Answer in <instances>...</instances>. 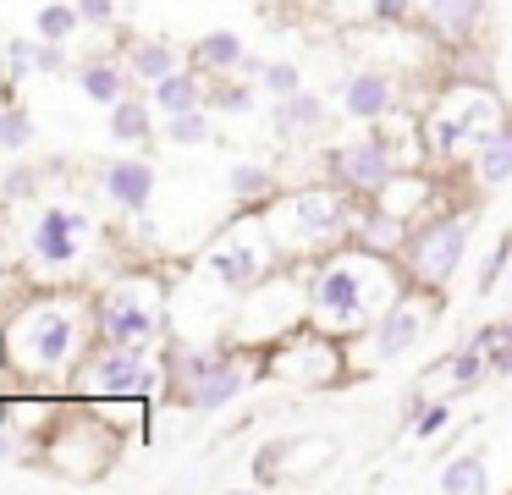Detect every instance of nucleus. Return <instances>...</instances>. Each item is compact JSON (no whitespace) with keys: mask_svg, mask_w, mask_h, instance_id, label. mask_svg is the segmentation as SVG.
Here are the masks:
<instances>
[{"mask_svg":"<svg viewBox=\"0 0 512 495\" xmlns=\"http://www.w3.org/2000/svg\"><path fill=\"white\" fill-rule=\"evenodd\" d=\"M6 55H12V77L39 72V66H34V39H12V50H6Z\"/></svg>","mask_w":512,"mask_h":495,"instance_id":"33","label":"nucleus"},{"mask_svg":"<svg viewBox=\"0 0 512 495\" xmlns=\"http://www.w3.org/2000/svg\"><path fill=\"white\" fill-rule=\"evenodd\" d=\"M215 270H221L226 286H248V281H254V270H259V253L254 248H237V242H232V248L215 253Z\"/></svg>","mask_w":512,"mask_h":495,"instance_id":"24","label":"nucleus"},{"mask_svg":"<svg viewBox=\"0 0 512 495\" xmlns=\"http://www.w3.org/2000/svg\"><path fill=\"white\" fill-rule=\"evenodd\" d=\"M479 182L485 187L512 182V121L496 132H485V143H479Z\"/></svg>","mask_w":512,"mask_h":495,"instance_id":"15","label":"nucleus"},{"mask_svg":"<svg viewBox=\"0 0 512 495\" xmlns=\"http://www.w3.org/2000/svg\"><path fill=\"white\" fill-rule=\"evenodd\" d=\"M78 11H83V22H89V28H105V22L116 17V0H78Z\"/></svg>","mask_w":512,"mask_h":495,"instance_id":"34","label":"nucleus"},{"mask_svg":"<svg viewBox=\"0 0 512 495\" xmlns=\"http://www.w3.org/2000/svg\"><path fill=\"white\" fill-rule=\"evenodd\" d=\"M358 231H364V242L369 248H397V237H402V215L391 204H369L364 215H358Z\"/></svg>","mask_w":512,"mask_h":495,"instance_id":"18","label":"nucleus"},{"mask_svg":"<svg viewBox=\"0 0 512 495\" xmlns=\"http://www.w3.org/2000/svg\"><path fill=\"white\" fill-rule=\"evenodd\" d=\"M441 490H446V495H479V490H490L485 462H479V457H452V462L441 468Z\"/></svg>","mask_w":512,"mask_h":495,"instance_id":"21","label":"nucleus"},{"mask_svg":"<svg viewBox=\"0 0 512 495\" xmlns=\"http://www.w3.org/2000/svg\"><path fill=\"white\" fill-rule=\"evenodd\" d=\"M193 105H199V77L193 72H166L155 83V110L177 116V110H193Z\"/></svg>","mask_w":512,"mask_h":495,"instance_id":"19","label":"nucleus"},{"mask_svg":"<svg viewBox=\"0 0 512 495\" xmlns=\"http://www.w3.org/2000/svg\"><path fill=\"white\" fill-rule=\"evenodd\" d=\"M105 198L122 209H149V198H155V165L149 160H111L100 176Z\"/></svg>","mask_w":512,"mask_h":495,"instance_id":"8","label":"nucleus"},{"mask_svg":"<svg viewBox=\"0 0 512 495\" xmlns=\"http://www.w3.org/2000/svg\"><path fill=\"white\" fill-rule=\"evenodd\" d=\"M419 336H424V308L402 297V303H391V314L380 319V330H375V358H397V352H408Z\"/></svg>","mask_w":512,"mask_h":495,"instance_id":"11","label":"nucleus"},{"mask_svg":"<svg viewBox=\"0 0 512 495\" xmlns=\"http://www.w3.org/2000/svg\"><path fill=\"white\" fill-rule=\"evenodd\" d=\"M166 138H171V143H204V138H210V116H204L199 105H193V110H177V116L166 121Z\"/></svg>","mask_w":512,"mask_h":495,"instance_id":"25","label":"nucleus"},{"mask_svg":"<svg viewBox=\"0 0 512 495\" xmlns=\"http://www.w3.org/2000/svg\"><path fill=\"white\" fill-rule=\"evenodd\" d=\"M254 105V94H248V88H232V94H226V110H248Z\"/></svg>","mask_w":512,"mask_h":495,"instance_id":"38","label":"nucleus"},{"mask_svg":"<svg viewBox=\"0 0 512 495\" xmlns=\"http://www.w3.org/2000/svg\"><path fill=\"white\" fill-rule=\"evenodd\" d=\"M485 369H490V358L468 341V347L452 358V385H457V391H468V385H479V374H485Z\"/></svg>","mask_w":512,"mask_h":495,"instance_id":"27","label":"nucleus"},{"mask_svg":"<svg viewBox=\"0 0 512 495\" xmlns=\"http://www.w3.org/2000/svg\"><path fill=\"white\" fill-rule=\"evenodd\" d=\"M226 182H232L237 198H259L270 187V171H259V165H232V176H226Z\"/></svg>","mask_w":512,"mask_h":495,"instance_id":"29","label":"nucleus"},{"mask_svg":"<svg viewBox=\"0 0 512 495\" xmlns=\"http://www.w3.org/2000/svg\"><path fill=\"white\" fill-rule=\"evenodd\" d=\"M111 138L116 143L149 138V105H144V99H116V105H111Z\"/></svg>","mask_w":512,"mask_h":495,"instance_id":"22","label":"nucleus"},{"mask_svg":"<svg viewBox=\"0 0 512 495\" xmlns=\"http://www.w3.org/2000/svg\"><path fill=\"white\" fill-rule=\"evenodd\" d=\"M259 83H265V94L287 99V94H298V88H303V72L292 61H270L265 72H259Z\"/></svg>","mask_w":512,"mask_h":495,"instance_id":"26","label":"nucleus"},{"mask_svg":"<svg viewBox=\"0 0 512 495\" xmlns=\"http://www.w3.org/2000/svg\"><path fill=\"white\" fill-rule=\"evenodd\" d=\"M83 28V11H78V0H72V6H67V0H50V6H39V17H34V33H39V39H72V33H78Z\"/></svg>","mask_w":512,"mask_h":495,"instance_id":"20","label":"nucleus"},{"mask_svg":"<svg viewBox=\"0 0 512 495\" xmlns=\"http://www.w3.org/2000/svg\"><path fill=\"white\" fill-rule=\"evenodd\" d=\"M34 143V121L23 116V110H0V149H28Z\"/></svg>","mask_w":512,"mask_h":495,"instance_id":"28","label":"nucleus"},{"mask_svg":"<svg viewBox=\"0 0 512 495\" xmlns=\"http://www.w3.org/2000/svg\"><path fill=\"white\" fill-rule=\"evenodd\" d=\"M166 72H177V50L171 44H138L133 50V77H144V83H160Z\"/></svg>","mask_w":512,"mask_h":495,"instance_id":"23","label":"nucleus"},{"mask_svg":"<svg viewBox=\"0 0 512 495\" xmlns=\"http://www.w3.org/2000/svg\"><path fill=\"white\" fill-rule=\"evenodd\" d=\"M468 237H474V215H446V220H435V226H424L419 237L408 242L413 275L430 281V286H446L457 275V264H463V253H468Z\"/></svg>","mask_w":512,"mask_h":495,"instance_id":"1","label":"nucleus"},{"mask_svg":"<svg viewBox=\"0 0 512 495\" xmlns=\"http://www.w3.org/2000/svg\"><path fill=\"white\" fill-rule=\"evenodd\" d=\"M342 110L353 121H375L391 110V77L386 72H353L342 83Z\"/></svg>","mask_w":512,"mask_h":495,"instance_id":"10","label":"nucleus"},{"mask_svg":"<svg viewBox=\"0 0 512 495\" xmlns=\"http://www.w3.org/2000/svg\"><path fill=\"white\" fill-rule=\"evenodd\" d=\"M78 88L94 105H116V99H127V72L111 61H89V66H78Z\"/></svg>","mask_w":512,"mask_h":495,"instance_id":"17","label":"nucleus"},{"mask_svg":"<svg viewBox=\"0 0 512 495\" xmlns=\"http://www.w3.org/2000/svg\"><path fill=\"white\" fill-rule=\"evenodd\" d=\"M72 336H78V325H72L61 308H50V314H39L34 325H28L23 352L39 363V369H61V363H67V352H72Z\"/></svg>","mask_w":512,"mask_h":495,"instance_id":"7","label":"nucleus"},{"mask_svg":"<svg viewBox=\"0 0 512 495\" xmlns=\"http://www.w3.org/2000/svg\"><path fill=\"white\" fill-rule=\"evenodd\" d=\"M292 220H298L303 237H325V231H342L347 209L336 193H303L298 204H292Z\"/></svg>","mask_w":512,"mask_h":495,"instance_id":"13","label":"nucleus"},{"mask_svg":"<svg viewBox=\"0 0 512 495\" xmlns=\"http://www.w3.org/2000/svg\"><path fill=\"white\" fill-rule=\"evenodd\" d=\"M507 259H512V237H501L496 253L485 259V270H479V292H496V275L507 270Z\"/></svg>","mask_w":512,"mask_h":495,"instance_id":"30","label":"nucleus"},{"mask_svg":"<svg viewBox=\"0 0 512 495\" xmlns=\"http://www.w3.org/2000/svg\"><path fill=\"white\" fill-rule=\"evenodd\" d=\"M34 66H39V72H67V55H61V44H56V39H39V44H34Z\"/></svg>","mask_w":512,"mask_h":495,"instance_id":"31","label":"nucleus"},{"mask_svg":"<svg viewBox=\"0 0 512 495\" xmlns=\"http://www.w3.org/2000/svg\"><path fill=\"white\" fill-rule=\"evenodd\" d=\"M424 17H430V28L441 39H468L479 28V0H430Z\"/></svg>","mask_w":512,"mask_h":495,"instance_id":"14","label":"nucleus"},{"mask_svg":"<svg viewBox=\"0 0 512 495\" xmlns=\"http://www.w3.org/2000/svg\"><path fill=\"white\" fill-rule=\"evenodd\" d=\"M375 308V292H369L364 270L358 264H331V270L314 275V314L325 325H347V319H364Z\"/></svg>","mask_w":512,"mask_h":495,"instance_id":"2","label":"nucleus"},{"mask_svg":"<svg viewBox=\"0 0 512 495\" xmlns=\"http://www.w3.org/2000/svg\"><path fill=\"white\" fill-rule=\"evenodd\" d=\"M281 457H287V440H276V446H265V451H259V484H270V479H276V462Z\"/></svg>","mask_w":512,"mask_h":495,"instance_id":"35","label":"nucleus"},{"mask_svg":"<svg viewBox=\"0 0 512 495\" xmlns=\"http://www.w3.org/2000/svg\"><path fill=\"white\" fill-rule=\"evenodd\" d=\"M402 11H408V0H375V17L380 22H397Z\"/></svg>","mask_w":512,"mask_h":495,"instance_id":"36","label":"nucleus"},{"mask_svg":"<svg viewBox=\"0 0 512 495\" xmlns=\"http://www.w3.org/2000/svg\"><path fill=\"white\" fill-rule=\"evenodd\" d=\"M243 385L248 380H243V369H237L232 358H215L210 369L188 385V407H193V413H215V407H226L237 391H243Z\"/></svg>","mask_w":512,"mask_h":495,"instance_id":"9","label":"nucleus"},{"mask_svg":"<svg viewBox=\"0 0 512 495\" xmlns=\"http://www.w3.org/2000/svg\"><path fill=\"white\" fill-rule=\"evenodd\" d=\"M89 220L78 215V209H45V215L34 220V231H28V248H34L39 264H72L78 259V237Z\"/></svg>","mask_w":512,"mask_h":495,"instance_id":"5","label":"nucleus"},{"mask_svg":"<svg viewBox=\"0 0 512 495\" xmlns=\"http://www.w3.org/2000/svg\"><path fill=\"white\" fill-rule=\"evenodd\" d=\"M325 127V99L298 88V94L276 99V132L281 138H298V132H320Z\"/></svg>","mask_w":512,"mask_h":495,"instance_id":"12","label":"nucleus"},{"mask_svg":"<svg viewBox=\"0 0 512 495\" xmlns=\"http://www.w3.org/2000/svg\"><path fill=\"white\" fill-rule=\"evenodd\" d=\"M6 193H12V198H28V193H34V176H28V171L17 176V171H12V176H6Z\"/></svg>","mask_w":512,"mask_h":495,"instance_id":"37","label":"nucleus"},{"mask_svg":"<svg viewBox=\"0 0 512 495\" xmlns=\"http://www.w3.org/2000/svg\"><path fill=\"white\" fill-rule=\"evenodd\" d=\"M94 391H105V396H138V391H149V363L138 358V347H122V341H111V352H100V363H94Z\"/></svg>","mask_w":512,"mask_h":495,"instance_id":"6","label":"nucleus"},{"mask_svg":"<svg viewBox=\"0 0 512 495\" xmlns=\"http://www.w3.org/2000/svg\"><path fill=\"white\" fill-rule=\"evenodd\" d=\"M149 286H138V281H122L111 297H105V308H100V325H105V336L111 341H122V347H138V341H149L160 330V314H155V303H149Z\"/></svg>","mask_w":512,"mask_h":495,"instance_id":"3","label":"nucleus"},{"mask_svg":"<svg viewBox=\"0 0 512 495\" xmlns=\"http://www.w3.org/2000/svg\"><path fill=\"white\" fill-rule=\"evenodd\" d=\"M441 429H446V407H441V402H435V407H424V413L413 418V435H419V440L441 435Z\"/></svg>","mask_w":512,"mask_h":495,"instance_id":"32","label":"nucleus"},{"mask_svg":"<svg viewBox=\"0 0 512 495\" xmlns=\"http://www.w3.org/2000/svg\"><path fill=\"white\" fill-rule=\"evenodd\" d=\"M331 165L347 187H358V193H386V182H397V160H391V149L380 138H358V143H347V149H336Z\"/></svg>","mask_w":512,"mask_h":495,"instance_id":"4","label":"nucleus"},{"mask_svg":"<svg viewBox=\"0 0 512 495\" xmlns=\"http://www.w3.org/2000/svg\"><path fill=\"white\" fill-rule=\"evenodd\" d=\"M243 39H237L232 28H215V33H204L199 44H193V61L199 66H210V72H237L243 66Z\"/></svg>","mask_w":512,"mask_h":495,"instance_id":"16","label":"nucleus"}]
</instances>
